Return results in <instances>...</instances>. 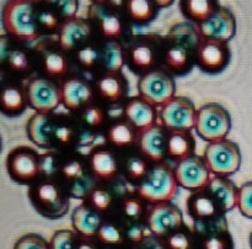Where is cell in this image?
Returning <instances> with one entry per match:
<instances>
[{
  "label": "cell",
  "mask_w": 252,
  "mask_h": 249,
  "mask_svg": "<svg viewBox=\"0 0 252 249\" xmlns=\"http://www.w3.org/2000/svg\"><path fill=\"white\" fill-rule=\"evenodd\" d=\"M202 249H233V243L224 234H217L204 238Z\"/></svg>",
  "instance_id": "obj_44"
},
{
  "label": "cell",
  "mask_w": 252,
  "mask_h": 249,
  "mask_svg": "<svg viewBox=\"0 0 252 249\" xmlns=\"http://www.w3.org/2000/svg\"><path fill=\"white\" fill-rule=\"evenodd\" d=\"M90 201L96 211H105L112 204V195L103 189H96L91 194Z\"/></svg>",
  "instance_id": "obj_42"
},
{
  "label": "cell",
  "mask_w": 252,
  "mask_h": 249,
  "mask_svg": "<svg viewBox=\"0 0 252 249\" xmlns=\"http://www.w3.org/2000/svg\"><path fill=\"white\" fill-rule=\"evenodd\" d=\"M26 100L27 98L19 88L6 86V88L2 89L1 98H0L1 110L9 115H16L25 108Z\"/></svg>",
  "instance_id": "obj_26"
},
{
  "label": "cell",
  "mask_w": 252,
  "mask_h": 249,
  "mask_svg": "<svg viewBox=\"0 0 252 249\" xmlns=\"http://www.w3.org/2000/svg\"><path fill=\"white\" fill-rule=\"evenodd\" d=\"M122 22L116 15H103L101 19V31L106 37H120L122 35Z\"/></svg>",
  "instance_id": "obj_38"
},
{
  "label": "cell",
  "mask_w": 252,
  "mask_h": 249,
  "mask_svg": "<svg viewBox=\"0 0 252 249\" xmlns=\"http://www.w3.org/2000/svg\"><path fill=\"white\" fill-rule=\"evenodd\" d=\"M218 206L209 195L194 194L189 199V212L194 219H208L216 217Z\"/></svg>",
  "instance_id": "obj_24"
},
{
  "label": "cell",
  "mask_w": 252,
  "mask_h": 249,
  "mask_svg": "<svg viewBox=\"0 0 252 249\" xmlns=\"http://www.w3.org/2000/svg\"><path fill=\"white\" fill-rule=\"evenodd\" d=\"M201 34L199 30H197L193 25L182 22V24L175 25L169 32V39L174 42V46L184 47V48L192 51V49H198L201 46Z\"/></svg>",
  "instance_id": "obj_21"
},
{
  "label": "cell",
  "mask_w": 252,
  "mask_h": 249,
  "mask_svg": "<svg viewBox=\"0 0 252 249\" xmlns=\"http://www.w3.org/2000/svg\"><path fill=\"white\" fill-rule=\"evenodd\" d=\"M83 118L86 125L95 127V126H100L103 122L105 115H103V111L101 108L96 107V106H89L84 110Z\"/></svg>",
  "instance_id": "obj_46"
},
{
  "label": "cell",
  "mask_w": 252,
  "mask_h": 249,
  "mask_svg": "<svg viewBox=\"0 0 252 249\" xmlns=\"http://www.w3.org/2000/svg\"><path fill=\"white\" fill-rule=\"evenodd\" d=\"M108 138L106 137V136H103V135H100V133H96V136H95V140H94V143H93V145L95 148H97V147H101V145H105V143H106V141H107Z\"/></svg>",
  "instance_id": "obj_56"
},
{
  "label": "cell",
  "mask_w": 252,
  "mask_h": 249,
  "mask_svg": "<svg viewBox=\"0 0 252 249\" xmlns=\"http://www.w3.org/2000/svg\"><path fill=\"white\" fill-rule=\"evenodd\" d=\"M107 138L116 147H127L134 142V132L129 123L118 122L111 126L107 132Z\"/></svg>",
  "instance_id": "obj_28"
},
{
  "label": "cell",
  "mask_w": 252,
  "mask_h": 249,
  "mask_svg": "<svg viewBox=\"0 0 252 249\" xmlns=\"http://www.w3.org/2000/svg\"><path fill=\"white\" fill-rule=\"evenodd\" d=\"M175 170L167 164L159 163L149 170L145 179L138 186V194L142 199L154 204L170 202L177 194Z\"/></svg>",
  "instance_id": "obj_2"
},
{
  "label": "cell",
  "mask_w": 252,
  "mask_h": 249,
  "mask_svg": "<svg viewBox=\"0 0 252 249\" xmlns=\"http://www.w3.org/2000/svg\"><path fill=\"white\" fill-rule=\"evenodd\" d=\"M194 128L199 137L209 143L225 140L231 128L230 113L220 104H206L197 112Z\"/></svg>",
  "instance_id": "obj_3"
},
{
  "label": "cell",
  "mask_w": 252,
  "mask_h": 249,
  "mask_svg": "<svg viewBox=\"0 0 252 249\" xmlns=\"http://www.w3.org/2000/svg\"><path fill=\"white\" fill-rule=\"evenodd\" d=\"M197 112L198 111L189 99L175 96L162 106L161 120L171 132H187L196 127Z\"/></svg>",
  "instance_id": "obj_5"
},
{
  "label": "cell",
  "mask_w": 252,
  "mask_h": 249,
  "mask_svg": "<svg viewBox=\"0 0 252 249\" xmlns=\"http://www.w3.org/2000/svg\"><path fill=\"white\" fill-rule=\"evenodd\" d=\"M165 64L170 69L181 71L189 64V51L180 46H172L165 53Z\"/></svg>",
  "instance_id": "obj_30"
},
{
  "label": "cell",
  "mask_w": 252,
  "mask_h": 249,
  "mask_svg": "<svg viewBox=\"0 0 252 249\" xmlns=\"http://www.w3.org/2000/svg\"><path fill=\"white\" fill-rule=\"evenodd\" d=\"M26 98L30 105L41 113L56 110L62 101V93L56 83L46 78H36L27 85Z\"/></svg>",
  "instance_id": "obj_8"
},
{
  "label": "cell",
  "mask_w": 252,
  "mask_h": 249,
  "mask_svg": "<svg viewBox=\"0 0 252 249\" xmlns=\"http://www.w3.org/2000/svg\"><path fill=\"white\" fill-rule=\"evenodd\" d=\"M6 49H7V38L5 36H1V38H0V58H1V62H5V59L7 61L9 52H6Z\"/></svg>",
  "instance_id": "obj_55"
},
{
  "label": "cell",
  "mask_w": 252,
  "mask_h": 249,
  "mask_svg": "<svg viewBox=\"0 0 252 249\" xmlns=\"http://www.w3.org/2000/svg\"><path fill=\"white\" fill-rule=\"evenodd\" d=\"M44 71L49 75H62L66 71L68 64L65 58L58 52H48L44 56Z\"/></svg>",
  "instance_id": "obj_32"
},
{
  "label": "cell",
  "mask_w": 252,
  "mask_h": 249,
  "mask_svg": "<svg viewBox=\"0 0 252 249\" xmlns=\"http://www.w3.org/2000/svg\"><path fill=\"white\" fill-rule=\"evenodd\" d=\"M140 149L153 162H161L167 153V138L159 126H153L144 131L140 137Z\"/></svg>",
  "instance_id": "obj_17"
},
{
  "label": "cell",
  "mask_w": 252,
  "mask_h": 249,
  "mask_svg": "<svg viewBox=\"0 0 252 249\" xmlns=\"http://www.w3.org/2000/svg\"><path fill=\"white\" fill-rule=\"evenodd\" d=\"M126 9L130 19L137 22L148 21L154 15V5L148 0H129L126 2Z\"/></svg>",
  "instance_id": "obj_31"
},
{
  "label": "cell",
  "mask_w": 252,
  "mask_h": 249,
  "mask_svg": "<svg viewBox=\"0 0 252 249\" xmlns=\"http://www.w3.org/2000/svg\"><path fill=\"white\" fill-rule=\"evenodd\" d=\"M39 168H41V174H43L44 177H53L57 173V170H58L56 157L52 153L42 155L41 159H39Z\"/></svg>",
  "instance_id": "obj_47"
},
{
  "label": "cell",
  "mask_w": 252,
  "mask_h": 249,
  "mask_svg": "<svg viewBox=\"0 0 252 249\" xmlns=\"http://www.w3.org/2000/svg\"><path fill=\"white\" fill-rule=\"evenodd\" d=\"M96 133L90 132V131H83L79 133L78 137V145H90L94 143Z\"/></svg>",
  "instance_id": "obj_54"
},
{
  "label": "cell",
  "mask_w": 252,
  "mask_h": 249,
  "mask_svg": "<svg viewBox=\"0 0 252 249\" xmlns=\"http://www.w3.org/2000/svg\"><path fill=\"white\" fill-rule=\"evenodd\" d=\"M76 249H96V248L90 243H80Z\"/></svg>",
  "instance_id": "obj_58"
},
{
  "label": "cell",
  "mask_w": 252,
  "mask_h": 249,
  "mask_svg": "<svg viewBox=\"0 0 252 249\" xmlns=\"http://www.w3.org/2000/svg\"><path fill=\"white\" fill-rule=\"evenodd\" d=\"M208 194L221 212L231 211L238 206V191L235 185L224 177H216L207 186Z\"/></svg>",
  "instance_id": "obj_14"
},
{
  "label": "cell",
  "mask_w": 252,
  "mask_h": 249,
  "mask_svg": "<svg viewBox=\"0 0 252 249\" xmlns=\"http://www.w3.org/2000/svg\"><path fill=\"white\" fill-rule=\"evenodd\" d=\"M125 57H123L122 47L117 42H107L103 49V64L108 71H118L123 67Z\"/></svg>",
  "instance_id": "obj_29"
},
{
  "label": "cell",
  "mask_w": 252,
  "mask_h": 249,
  "mask_svg": "<svg viewBox=\"0 0 252 249\" xmlns=\"http://www.w3.org/2000/svg\"><path fill=\"white\" fill-rule=\"evenodd\" d=\"M62 101L69 110H78L93 99V89L85 80L71 78L61 89Z\"/></svg>",
  "instance_id": "obj_15"
},
{
  "label": "cell",
  "mask_w": 252,
  "mask_h": 249,
  "mask_svg": "<svg viewBox=\"0 0 252 249\" xmlns=\"http://www.w3.org/2000/svg\"><path fill=\"white\" fill-rule=\"evenodd\" d=\"M7 63L10 68L16 71H24L30 68V61L27 54L20 49H12L7 56Z\"/></svg>",
  "instance_id": "obj_41"
},
{
  "label": "cell",
  "mask_w": 252,
  "mask_h": 249,
  "mask_svg": "<svg viewBox=\"0 0 252 249\" xmlns=\"http://www.w3.org/2000/svg\"><path fill=\"white\" fill-rule=\"evenodd\" d=\"M238 207L241 213L252 219V181H248L239 187Z\"/></svg>",
  "instance_id": "obj_35"
},
{
  "label": "cell",
  "mask_w": 252,
  "mask_h": 249,
  "mask_svg": "<svg viewBox=\"0 0 252 249\" xmlns=\"http://www.w3.org/2000/svg\"><path fill=\"white\" fill-rule=\"evenodd\" d=\"M54 138L59 143L63 144H69L74 140V132L68 126H57L56 132H54Z\"/></svg>",
  "instance_id": "obj_52"
},
{
  "label": "cell",
  "mask_w": 252,
  "mask_h": 249,
  "mask_svg": "<svg viewBox=\"0 0 252 249\" xmlns=\"http://www.w3.org/2000/svg\"><path fill=\"white\" fill-rule=\"evenodd\" d=\"M125 115L128 123L140 131H147L153 127L155 121V112L152 104L144 99H133L126 105Z\"/></svg>",
  "instance_id": "obj_18"
},
{
  "label": "cell",
  "mask_w": 252,
  "mask_h": 249,
  "mask_svg": "<svg viewBox=\"0 0 252 249\" xmlns=\"http://www.w3.org/2000/svg\"><path fill=\"white\" fill-rule=\"evenodd\" d=\"M62 174L66 180H70V181H75L85 175L83 164L79 160H70V162L65 163L62 168Z\"/></svg>",
  "instance_id": "obj_45"
},
{
  "label": "cell",
  "mask_w": 252,
  "mask_h": 249,
  "mask_svg": "<svg viewBox=\"0 0 252 249\" xmlns=\"http://www.w3.org/2000/svg\"><path fill=\"white\" fill-rule=\"evenodd\" d=\"M1 22L7 35L21 41H32L38 36V14L32 1H7L2 7Z\"/></svg>",
  "instance_id": "obj_1"
},
{
  "label": "cell",
  "mask_w": 252,
  "mask_h": 249,
  "mask_svg": "<svg viewBox=\"0 0 252 249\" xmlns=\"http://www.w3.org/2000/svg\"><path fill=\"white\" fill-rule=\"evenodd\" d=\"M193 140L187 132H171L167 137V154L174 159L181 160L192 157Z\"/></svg>",
  "instance_id": "obj_23"
},
{
  "label": "cell",
  "mask_w": 252,
  "mask_h": 249,
  "mask_svg": "<svg viewBox=\"0 0 252 249\" xmlns=\"http://www.w3.org/2000/svg\"><path fill=\"white\" fill-rule=\"evenodd\" d=\"M123 212L132 219H138L143 213L142 202L137 199H127L123 202Z\"/></svg>",
  "instance_id": "obj_49"
},
{
  "label": "cell",
  "mask_w": 252,
  "mask_h": 249,
  "mask_svg": "<svg viewBox=\"0 0 252 249\" xmlns=\"http://www.w3.org/2000/svg\"><path fill=\"white\" fill-rule=\"evenodd\" d=\"M91 35V26L83 19L66 20L61 29L59 43L64 51H71L84 43Z\"/></svg>",
  "instance_id": "obj_16"
},
{
  "label": "cell",
  "mask_w": 252,
  "mask_h": 249,
  "mask_svg": "<svg viewBox=\"0 0 252 249\" xmlns=\"http://www.w3.org/2000/svg\"><path fill=\"white\" fill-rule=\"evenodd\" d=\"M134 249H139V248H134Z\"/></svg>",
  "instance_id": "obj_60"
},
{
  "label": "cell",
  "mask_w": 252,
  "mask_h": 249,
  "mask_svg": "<svg viewBox=\"0 0 252 249\" xmlns=\"http://www.w3.org/2000/svg\"><path fill=\"white\" fill-rule=\"evenodd\" d=\"M91 170L98 179H112L117 173V162L110 150L98 149L91 155Z\"/></svg>",
  "instance_id": "obj_22"
},
{
  "label": "cell",
  "mask_w": 252,
  "mask_h": 249,
  "mask_svg": "<svg viewBox=\"0 0 252 249\" xmlns=\"http://www.w3.org/2000/svg\"><path fill=\"white\" fill-rule=\"evenodd\" d=\"M197 59L204 71L217 73L228 66L230 51L226 42L203 41L197 49Z\"/></svg>",
  "instance_id": "obj_13"
},
{
  "label": "cell",
  "mask_w": 252,
  "mask_h": 249,
  "mask_svg": "<svg viewBox=\"0 0 252 249\" xmlns=\"http://www.w3.org/2000/svg\"><path fill=\"white\" fill-rule=\"evenodd\" d=\"M132 62L139 68H149L154 62V53L149 46H137L132 51Z\"/></svg>",
  "instance_id": "obj_39"
},
{
  "label": "cell",
  "mask_w": 252,
  "mask_h": 249,
  "mask_svg": "<svg viewBox=\"0 0 252 249\" xmlns=\"http://www.w3.org/2000/svg\"><path fill=\"white\" fill-rule=\"evenodd\" d=\"M98 241L105 244H121L123 242V234L118 227H116L112 223H102L97 232Z\"/></svg>",
  "instance_id": "obj_36"
},
{
  "label": "cell",
  "mask_w": 252,
  "mask_h": 249,
  "mask_svg": "<svg viewBox=\"0 0 252 249\" xmlns=\"http://www.w3.org/2000/svg\"><path fill=\"white\" fill-rule=\"evenodd\" d=\"M95 180L91 177L84 175L80 179L73 181L70 186V196L74 199H84L95 191Z\"/></svg>",
  "instance_id": "obj_34"
},
{
  "label": "cell",
  "mask_w": 252,
  "mask_h": 249,
  "mask_svg": "<svg viewBox=\"0 0 252 249\" xmlns=\"http://www.w3.org/2000/svg\"><path fill=\"white\" fill-rule=\"evenodd\" d=\"M182 10L189 19L202 24L214 14L217 7L211 0H186L184 1Z\"/></svg>",
  "instance_id": "obj_25"
},
{
  "label": "cell",
  "mask_w": 252,
  "mask_h": 249,
  "mask_svg": "<svg viewBox=\"0 0 252 249\" xmlns=\"http://www.w3.org/2000/svg\"><path fill=\"white\" fill-rule=\"evenodd\" d=\"M145 229H143V227H140L139 224H133L129 228L127 229V237L130 242H135V243H139L143 241L147 233H145Z\"/></svg>",
  "instance_id": "obj_53"
},
{
  "label": "cell",
  "mask_w": 252,
  "mask_h": 249,
  "mask_svg": "<svg viewBox=\"0 0 252 249\" xmlns=\"http://www.w3.org/2000/svg\"><path fill=\"white\" fill-rule=\"evenodd\" d=\"M97 89L100 95L108 101H116L123 95V84L118 76L113 74H106L97 81Z\"/></svg>",
  "instance_id": "obj_27"
},
{
  "label": "cell",
  "mask_w": 252,
  "mask_h": 249,
  "mask_svg": "<svg viewBox=\"0 0 252 249\" xmlns=\"http://www.w3.org/2000/svg\"><path fill=\"white\" fill-rule=\"evenodd\" d=\"M236 32V20L233 12L225 7H219L209 19L199 24V34L204 41L228 42Z\"/></svg>",
  "instance_id": "obj_11"
},
{
  "label": "cell",
  "mask_w": 252,
  "mask_h": 249,
  "mask_svg": "<svg viewBox=\"0 0 252 249\" xmlns=\"http://www.w3.org/2000/svg\"><path fill=\"white\" fill-rule=\"evenodd\" d=\"M76 58L81 66L85 67V68H91L97 62L98 52L93 46H85L79 49L78 53H76Z\"/></svg>",
  "instance_id": "obj_43"
},
{
  "label": "cell",
  "mask_w": 252,
  "mask_h": 249,
  "mask_svg": "<svg viewBox=\"0 0 252 249\" xmlns=\"http://www.w3.org/2000/svg\"><path fill=\"white\" fill-rule=\"evenodd\" d=\"M51 249H76L78 246L75 244V236L73 231L69 229H59L52 237L49 242Z\"/></svg>",
  "instance_id": "obj_33"
},
{
  "label": "cell",
  "mask_w": 252,
  "mask_h": 249,
  "mask_svg": "<svg viewBox=\"0 0 252 249\" xmlns=\"http://www.w3.org/2000/svg\"><path fill=\"white\" fill-rule=\"evenodd\" d=\"M39 157L36 150L29 147H17L10 150L6 157L9 177L17 182H29L41 174Z\"/></svg>",
  "instance_id": "obj_6"
},
{
  "label": "cell",
  "mask_w": 252,
  "mask_h": 249,
  "mask_svg": "<svg viewBox=\"0 0 252 249\" xmlns=\"http://www.w3.org/2000/svg\"><path fill=\"white\" fill-rule=\"evenodd\" d=\"M250 247H251V249H252V232L250 233Z\"/></svg>",
  "instance_id": "obj_59"
},
{
  "label": "cell",
  "mask_w": 252,
  "mask_h": 249,
  "mask_svg": "<svg viewBox=\"0 0 252 249\" xmlns=\"http://www.w3.org/2000/svg\"><path fill=\"white\" fill-rule=\"evenodd\" d=\"M203 159L211 173L226 178L240 169L241 152L235 142L225 138L209 143L204 150Z\"/></svg>",
  "instance_id": "obj_4"
},
{
  "label": "cell",
  "mask_w": 252,
  "mask_h": 249,
  "mask_svg": "<svg viewBox=\"0 0 252 249\" xmlns=\"http://www.w3.org/2000/svg\"><path fill=\"white\" fill-rule=\"evenodd\" d=\"M126 170L128 173V177L132 180H139L143 179L148 175V165L145 163V160H143L142 158L138 157H132L127 160V164H126Z\"/></svg>",
  "instance_id": "obj_40"
},
{
  "label": "cell",
  "mask_w": 252,
  "mask_h": 249,
  "mask_svg": "<svg viewBox=\"0 0 252 249\" xmlns=\"http://www.w3.org/2000/svg\"><path fill=\"white\" fill-rule=\"evenodd\" d=\"M57 126L49 118L48 113L37 112L27 123V136L34 144L39 147H49L54 138Z\"/></svg>",
  "instance_id": "obj_19"
},
{
  "label": "cell",
  "mask_w": 252,
  "mask_h": 249,
  "mask_svg": "<svg viewBox=\"0 0 252 249\" xmlns=\"http://www.w3.org/2000/svg\"><path fill=\"white\" fill-rule=\"evenodd\" d=\"M32 201L38 211L47 217H61L68 210V201L63 190L53 181L37 185L32 192Z\"/></svg>",
  "instance_id": "obj_9"
},
{
  "label": "cell",
  "mask_w": 252,
  "mask_h": 249,
  "mask_svg": "<svg viewBox=\"0 0 252 249\" xmlns=\"http://www.w3.org/2000/svg\"><path fill=\"white\" fill-rule=\"evenodd\" d=\"M71 222H73L74 229L86 238L97 236L98 229L102 226L101 217L97 211L85 205L78 206L74 210L71 214Z\"/></svg>",
  "instance_id": "obj_20"
},
{
  "label": "cell",
  "mask_w": 252,
  "mask_h": 249,
  "mask_svg": "<svg viewBox=\"0 0 252 249\" xmlns=\"http://www.w3.org/2000/svg\"><path fill=\"white\" fill-rule=\"evenodd\" d=\"M58 15L49 10H42L38 14V24L46 30H54L58 26Z\"/></svg>",
  "instance_id": "obj_51"
},
{
  "label": "cell",
  "mask_w": 252,
  "mask_h": 249,
  "mask_svg": "<svg viewBox=\"0 0 252 249\" xmlns=\"http://www.w3.org/2000/svg\"><path fill=\"white\" fill-rule=\"evenodd\" d=\"M184 223L181 211L170 202L157 204L149 212L148 226L152 233L158 237L167 236L175 233Z\"/></svg>",
  "instance_id": "obj_12"
},
{
  "label": "cell",
  "mask_w": 252,
  "mask_h": 249,
  "mask_svg": "<svg viewBox=\"0 0 252 249\" xmlns=\"http://www.w3.org/2000/svg\"><path fill=\"white\" fill-rule=\"evenodd\" d=\"M56 4L59 15L68 20L73 19L78 11V2L75 0H62V1H57Z\"/></svg>",
  "instance_id": "obj_50"
},
{
  "label": "cell",
  "mask_w": 252,
  "mask_h": 249,
  "mask_svg": "<svg viewBox=\"0 0 252 249\" xmlns=\"http://www.w3.org/2000/svg\"><path fill=\"white\" fill-rule=\"evenodd\" d=\"M177 184L189 190H199L211 182V170L204 159L197 155L181 160L175 169Z\"/></svg>",
  "instance_id": "obj_10"
},
{
  "label": "cell",
  "mask_w": 252,
  "mask_h": 249,
  "mask_svg": "<svg viewBox=\"0 0 252 249\" xmlns=\"http://www.w3.org/2000/svg\"><path fill=\"white\" fill-rule=\"evenodd\" d=\"M169 249H191V239L182 232H175L167 238Z\"/></svg>",
  "instance_id": "obj_48"
},
{
  "label": "cell",
  "mask_w": 252,
  "mask_h": 249,
  "mask_svg": "<svg viewBox=\"0 0 252 249\" xmlns=\"http://www.w3.org/2000/svg\"><path fill=\"white\" fill-rule=\"evenodd\" d=\"M175 81L161 71H148L139 81V91L152 105H165L175 98Z\"/></svg>",
  "instance_id": "obj_7"
},
{
  "label": "cell",
  "mask_w": 252,
  "mask_h": 249,
  "mask_svg": "<svg viewBox=\"0 0 252 249\" xmlns=\"http://www.w3.org/2000/svg\"><path fill=\"white\" fill-rule=\"evenodd\" d=\"M14 249H51L49 243L42 236L29 233L20 237L15 243Z\"/></svg>",
  "instance_id": "obj_37"
},
{
  "label": "cell",
  "mask_w": 252,
  "mask_h": 249,
  "mask_svg": "<svg viewBox=\"0 0 252 249\" xmlns=\"http://www.w3.org/2000/svg\"><path fill=\"white\" fill-rule=\"evenodd\" d=\"M147 249H165L159 242L157 241H149V243L147 244Z\"/></svg>",
  "instance_id": "obj_57"
}]
</instances>
